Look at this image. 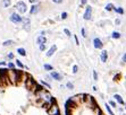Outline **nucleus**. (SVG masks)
I'll return each mask as SVG.
<instances>
[{
    "mask_svg": "<svg viewBox=\"0 0 126 115\" xmlns=\"http://www.w3.org/2000/svg\"><path fill=\"white\" fill-rule=\"evenodd\" d=\"M124 105H125V106H124V107H125V109H126V103H125V104H124Z\"/></svg>",
    "mask_w": 126,
    "mask_h": 115,
    "instance_id": "c03bdc74",
    "label": "nucleus"
},
{
    "mask_svg": "<svg viewBox=\"0 0 126 115\" xmlns=\"http://www.w3.org/2000/svg\"><path fill=\"white\" fill-rule=\"evenodd\" d=\"M92 89H93L94 92H97V90H98V88H97V87H95V86H93V87H92Z\"/></svg>",
    "mask_w": 126,
    "mask_h": 115,
    "instance_id": "ea45409f",
    "label": "nucleus"
},
{
    "mask_svg": "<svg viewBox=\"0 0 126 115\" xmlns=\"http://www.w3.org/2000/svg\"><path fill=\"white\" fill-rule=\"evenodd\" d=\"M23 24H24V28H26V29H30V18H23Z\"/></svg>",
    "mask_w": 126,
    "mask_h": 115,
    "instance_id": "ddd939ff",
    "label": "nucleus"
},
{
    "mask_svg": "<svg viewBox=\"0 0 126 115\" xmlns=\"http://www.w3.org/2000/svg\"><path fill=\"white\" fill-rule=\"evenodd\" d=\"M93 79L95 81L98 80V73H97V71H95V70H93Z\"/></svg>",
    "mask_w": 126,
    "mask_h": 115,
    "instance_id": "c85d7f7f",
    "label": "nucleus"
},
{
    "mask_svg": "<svg viewBox=\"0 0 126 115\" xmlns=\"http://www.w3.org/2000/svg\"><path fill=\"white\" fill-rule=\"evenodd\" d=\"M75 41H76V44H77V45H79V38H77V36H75Z\"/></svg>",
    "mask_w": 126,
    "mask_h": 115,
    "instance_id": "58836bf2",
    "label": "nucleus"
},
{
    "mask_svg": "<svg viewBox=\"0 0 126 115\" xmlns=\"http://www.w3.org/2000/svg\"><path fill=\"white\" fill-rule=\"evenodd\" d=\"M119 78H120V75H116V76L114 77V80L117 81V80H119Z\"/></svg>",
    "mask_w": 126,
    "mask_h": 115,
    "instance_id": "72a5a7b5",
    "label": "nucleus"
},
{
    "mask_svg": "<svg viewBox=\"0 0 126 115\" xmlns=\"http://www.w3.org/2000/svg\"><path fill=\"white\" fill-rule=\"evenodd\" d=\"M111 37L112 38H119L120 37V33L119 32H112Z\"/></svg>",
    "mask_w": 126,
    "mask_h": 115,
    "instance_id": "aec40b11",
    "label": "nucleus"
},
{
    "mask_svg": "<svg viewBox=\"0 0 126 115\" xmlns=\"http://www.w3.org/2000/svg\"><path fill=\"white\" fill-rule=\"evenodd\" d=\"M67 18V12H63L62 14V19H66Z\"/></svg>",
    "mask_w": 126,
    "mask_h": 115,
    "instance_id": "7c9ffc66",
    "label": "nucleus"
},
{
    "mask_svg": "<svg viewBox=\"0 0 126 115\" xmlns=\"http://www.w3.org/2000/svg\"><path fill=\"white\" fill-rule=\"evenodd\" d=\"M43 67H44V70H47V71H51V70H53V68H52V66H51V64L46 63Z\"/></svg>",
    "mask_w": 126,
    "mask_h": 115,
    "instance_id": "6ab92c4d",
    "label": "nucleus"
},
{
    "mask_svg": "<svg viewBox=\"0 0 126 115\" xmlns=\"http://www.w3.org/2000/svg\"><path fill=\"white\" fill-rule=\"evenodd\" d=\"M17 52H18V54H21V55H23V57H25L26 55V51L24 49H22V47H19V49H17Z\"/></svg>",
    "mask_w": 126,
    "mask_h": 115,
    "instance_id": "a211bd4d",
    "label": "nucleus"
},
{
    "mask_svg": "<svg viewBox=\"0 0 126 115\" xmlns=\"http://www.w3.org/2000/svg\"><path fill=\"white\" fill-rule=\"evenodd\" d=\"M112 9H114L112 3H108V5L106 6V10H107V12H110V10H112Z\"/></svg>",
    "mask_w": 126,
    "mask_h": 115,
    "instance_id": "4be33fe9",
    "label": "nucleus"
},
{
    "mask_svg": "<svg viewBox=\"0 0 126 115\" xmlns=\"http://www.w3.org/2000/svg\"><path fill=\"white\" fill-rule=\"evenodd\" d=\"M114 98H115V102H117L119 105H124V104H125V102H124L123 97H122L120 95H118V94H115V95H114Z\"/></svg>",
    "mask_w": 126,
    "mask_h": 115,
    "instance_id": "9d476101",
    "label": "nucleus"
},
{
    "mask_svg": "<svg viewBox=\"0 0 126 115\" xmlns=\"http://www.w3.org/2000/svg\"><path fill=\"white\" fill-rule=\"evenodd\" d=\"M48 114L49 115H60V111H59V107L56 103H53L51 106L48 108Z\"/></svg>",
    "mask_w": 126,
    "mask_h": 115,
    "instance_id": "f03ea898",
    "label": "nucleus"
},
{
    "mask_svg": "<svg viewBox=\"0 0 126 115\" xmlns=\"http://www.w3.org/2000/svg\"><path fill=\"white\" fill-rule=\"evenodd\" d=\"M50 76H51V78H53V79H55V80H57V81L63 80V76L60 75L59 72H57V71H51Z\"/></svg>",
    "mask_w": 126,
    "mask_h": 115,
    "instance_id": "0eeeda50",
    "label": "nucleus"
},
{
    "mask_svg": "<svg viewBox=\"0 0 126 115\" xmlns=\"http://www.w3.org/2000/svg\"><path fill=\"white\" fill-rule=\"evenodd\" d=\"M16 8H17V10L21 12V14H24V12H26V5H25L24 1H18V2L16 3Z\"/></svg>",
    "mask_w": 126,
    "mask_h": 115,
    "instance_id": "7ed1b4c3",
    "label": "nucleus"
},
{
    "mask_svg": "<svg viewBox=\"0 0 126 115\" xmlns=\"http://www.w3.org/2000/svg\"><path fill=\"white\" fill-rule=\"evenodd\" d=\"M81 33H82V36H83V37H86V34H85V28H84V27L81 29Z\"/></svg>",
    "mask_w": 126,
    "mask_h": 115,
    "instance_id": "c756f323",
    "label": "nucleus"
},
{
    "mask_svg": "<svg viewBox=\"0 0 126 115\" xmlns=\"http://www.w3.org/2000/svg\"><path fill=\"white\" fill-rule=\"evenodd\" d=\"M84 102H85V104H86L89 107H91L92 109H95V108H97V103H95V99H94L93 96H91V95H85Z\"/></svg>",
    "mask_w": 126,
    "mask_h": 115,
    "instance_id": "f257e3e1",
    "label": "nucleus"
},
{
    "mask_svg": "<svg viewBox=\"0 0 126 115\" xmlns=\"http://www.w3.org/2000/svg\"><path fill=\"white\" fill-rule=\"evenodd\" d=\"M93 45H94V47H95V49H102L103 44H102V42H101V40H100V38L95 37L93 40Z\"/></svg>",
    "mask_w": 126,
    "mask_h": 115,
    "instance_id": "6e6552de",
    "label": "nucleus"
},
{
    "mask_svg": "<svg viewBox=\"0 0 126 115\" xmlns=\"http://www.w3.org/2000/svg\"><path fill=\"white\" fill-rule=\"evenodd\" d=\"M8 67H9V68H10V69H13V70H14V63H13V62H9V63H8Z\"/></svg>",
    "mask_w": 126,
    "mask_h": 115,
    "instance_id": "473e14b6",
    "label": "nucleus"
},
{
    "mask_svg": "<svg viewBox=\"0 0 126 115\" xmlns=\"http://www.w3.org/2000/svg\"><path fill=\"white\" fill-rule=\"evenodd\" d=\"M123 61H124V62H126V53L123 55Z\"/></svg>",
    "mask_w": 126,
    "mask_h": 115,
    "instance_id": "4c0bfd02",
    "label": "nucleus"
},
{
    "mask_svg": "<svg viewBox=\"0 0 126 115\" xmlns=\"http://www.w3.org/2000/svg\"><path fill=\"white\" fill-rule=\"evenodd\" d=\"M16 64H17V67H19V68H24L23 63H22L19 60H16Z\"/></svg>",
    "mask_w": 126,
    "mask_h": 115,
    "instance_id": "cd10ccee",
    "label": "nucleus"
},
{
    "mask_svg": "<svg viewBox=\"0 0 126 115\" xmlns=\"http://www.w3.org/2000/svg\"><path fill=\"white\" fill-rule=\"evenodd\" d=\"M114 10L116 12H118V14H120V15L124 14V9L123 8H116V7H114Z\"/></svg>",
    "mask_w": 126,
    "mask_h": 115,
    "instance_id": "412c9836",
    "label": "nucleus"
},
{
    "mask_svg": "<svg viewBox=\"0 0 126 115\" xmlns=\"http://www.w3.org/2000/svg\"><path fill=\"white\" fill-rule=\"evenodd\" d=\"M56 50H57V46L56 45H52L51 47H50V50L47 52V57H51V55L56 52Z\"/></svg>",
    "mask_w": 126,
    "mask_h": 115,
    "instance_id": "f8f14e48",
    "label": "nucleus"
},
{
    "mask_svg": "<svg viewBox=\"0 0 126 115\" xmlns=\"http://www.w3.org/2000/svg\"><path fill=\"white\" fill-rule=\"evenodd\" d=\"M5 64H6V62H5V61H3V62H0V66H5Z\"/></svg>",
    "mask_w": 126,
    "mask_h": 115,
    "instance_id": "79ce46f5",
    "label": "nucleus"
},
{
    "mask_svg": "<svg viewBox=\"0 0 126 115\" xmlns=\"http://www.w3.org/2000/svg\"><path fill=\"white\" fill-rule=\"evenodd\" d=\"M46 42H47V38L44 37V36H39V37L36 38V43H38L39 45H42V44H46Z\"/></svg>",
    "mask_w": 126,
    "mask_h": 115,
    "instance_id": "9b49d317",
    "label": "nucleus"
},
{
    "mask_svg": "<svg viewBox=\"0 0 126 115\" xmlns=\"http://www.w3.org/2000/svg\"><path fill=\"white\" fill-rule=\"evenodd\" d=\"M105 106H106V109H107V112L109 113V115H115V114H114V112H112L111 107H110V105H109L108 103H106V104H105Z\"/></svg>",
    "mask_w": 126,
    "mask_h": 115,
    "instance_id": "2eb2a0df",
    "label": "nucleus"
},
{
    "mask_svg": "<svg viewBox=\"0 0 126 115\" xmlns=\"http://www.w3.org/2000/svg\"><path fill=\"white\" fill-rule=\"evenodd\" d=\"M77 72H79V67L75 64V66L73 67V73H77Z\"/></svg>",
    "mask_w": 126,
    "mask_h": 115,
    "instance_id": "a878e982",
    "label": "nucleus"
},
{
    "mask_svg": "<svg viewBox=\"0 0 126 115\" xmlns=\"http://www.w3.org/2000/svg\"><path fill=\"white\" fill-rule=\"evenodd\" d=\"M107 58H108V52H107V51H102V52H101V57H100V59H101V61H102V62H106V61H107Z\"/></svg>",
    "mask_w": 126,
    "mask_h": 115,
    "instance_id": "4468645a",
    "label": "nucleus"
},
{
    "mask_svg": "<svg viewBox=\"0 0 126 115\" xmlns=\"http://www.w3.org/2000/svg\"><path fill=\"white\" fill-rule=\"evenodd\" d=\"M64 33H65V34H66V35H67L68 37H70V36H72V34H70V32H69V31H68L67 28H65V29H64Z\"/></svg>",
    "mask_w": 126,
    "mask_h": 115,
    "instance_id": "bb28decb",
    "label": "nucleus"
},
{
    "mask_svg": "<svg viewBox=\"0 0 126 115\" xmlns=\"http://www.w3.org/2000/svg\"><path fill=\"white\" fill-rule=\"evenodd\" d=\"M86 3V0H82V5H85Z\"/></svg>",
    "mask_w": 126,
    "mask_h": 115,
    "instance_id": "37998d69",
    "label": "nucleus"
},
{
    "mask_svg": "<svg viewBox=\"0 0 126 115\" xmlns=\"http://www.w3.org/2000/svg\"><path fill=\"white\" fill-rule=\"evenodd\" d=\"M91 12H92V8H91V7H88V8H86V10H85V12H84L83 18H84L85 20L91 19Z\"/></svg>",
    "mask_w": 126,
    "mask_h": 115,
    "instance_id": "1a4fd4ad",
    "label": "nucleus"
},
{
    "mask_svg": "<svg viewBox=\"0 0 126 115\" xmlns=\"http://www.w3.org/2000/svg\"><path fill=\"white\" fill-rule=\"evenodd\" d=\"M38 10H39V6L34 5V6H32L31 10H30V14H35V12H38Z\"/></svg>",
    "mask_w": 126,
    "mask_h": 115,
    "instance_id": "dca6fc26",
    "label": "nucleus"
},
{
    "mask_svg": "<svg viewBox=\"0 0 126 115\" xmlns=\"http://www.w3.org/2000/svg\"><path fill=\"white\" fill-rule=\"evenodd\" d=\"M66 87H67L68 89H70V90H72V89H74V85H73V83H72V82H70V81H68V82L66 83Z\"/></svg>",
    "mask_w": 126,
    "mask_h": 115,
    "instance_id": "b1692460",
    "label": "nucleus"
},
{
    "mask_svg": "<svg viewBox=\"0 0 126 115\" xmlns=\"http://www.w3.org/2000/svg\"><path fill=\"white\" fill-rule=\"evenodd\" d=\"M10 0H2V7L3 8H7V7L10 6Z\"/></svg>",
    "mask_w": 126,
    "mask_h": 115,
    "instance_id": "f3484780",
    "label": "nucleus"
},
{
    "mask_svg": "<svg viewBox=\"0 0 126 115\" xmlns=\"http://www.w3.org/2000/svg\"><path fill=\"white\" fill-rule=\"evenodd\" d=\"M8 79H10L12 82H15L18 79V73L16 71H14V70H10L8 72Z\"/></svg>",
    "mask_w": 126,
    "mask_h": 115,
    "instance_id": "20e7f679",
    "label": "nucleus"
},
{
    "mask_svg": "<svg viewBox=\"0 0 126 115\" xmlns=\"http://www.w3.org/2000/svg\"><path fill=\"white\" fill-rule=\"evenodd\" d=\"M35 87H36L35 81L33 80L31 77H29V79H26V88H29V89H33V88H35Z\"/></svg>",
    "mask_w": 126,
    "mask_h": 115,
    "instance_id": "39448f33",
    "label": "nucleus"
},
{
    "mask_svg": "<svg viewBox=\"0 0 126 115\" xmlns=\"http://www.w3.org/2000/svg\"><path fill=\"white\" fill-rule=\"evenodd\" d=\"M12 44H13V41L12 40H8V41H5V42L2 43V45L3 46H9V45H12Z\"/></svg>",
    "mask_w": 126,
    "mask_h": 115,
    "instance_id": "5701e85b",
    "label": "nucleus"
},
{
    "mask_svg": "<svg viewBox=\"0 0 126 115\" xmlns=\"http://www.w3.org/2000/svg\"><path fill=\"white\" fill-rule=\"evenodd\" d=\"M38 0H30V2H32V3H34V2H36Z\"/></svg>",
    "mask_w": 126,
    "mask_h": 115,
    "instance_id": "a19ab883",
    "label": "nucleus"
},
{
    "mask_svg": "<svg viewBox=\"0 0 126 115\" xmlns=\"http://www.w3.org/2000/svg\"><path fill=\"white\" fill-rule=\"evenodd\" d=\"M52 1H53L55 3H60V2L63 1V0H52Z\"/></svg>",
    "mask_w": 126,
    "mask_h": 115,
    "instance_id": "c9c22d12",
    "label": "nucleus"
},
{
    "mask_svg": "<svg viewBox=\"0 0 126 115\" xmlns=\"http://www.w3.org/2000/svg\"><path fill=\"white\" fill-rule=\"evenodd\" d=\"M108 104L110 105V106H112V107H117V103H116L115 101H109Z\"/></svg>",
    "mask_w": 126,
    "mask_h": 115,
    "instance_id": "393cba45",
    "label": "nucleus"
},
{
    "mask_svg": "<svg viewBox=\"0 0 126 115\" xmlns=\"http://www.w3.org/2000/svg\"><path fill=\"white\" fill-rule=\"evenodd\" d=\"M10 20H12L13 23L17 24V23H21L23 19H22V17L18 14H12V16H10Z\"/></svg>",
    "mask_w": 126,
    "mask_h": 115,
    "instance_id": "423d86ee",
    "label": "nucleus"
},
{
    "mask_svg": "<svg viewBox=\"0 0 126 115\" xmlns=\"http://www.w3.org/2000/svg\"><path fill=\"white\" fill-rule=\"evenodd\" d=\"M8 58H9V59H13V58H14V54H13V53H9Z\"/></svg>",
    "mask_w": 126,
    "mask_h": 115,
    "instance_id": "e433bc0d",
    "label": "nucleus"
},
{
    "mask_svg": "<svg viewBox=\"0 0 126 115\" xmlns=\"http://www.w3.org/2000/svg\"><path fill=\"white\" fill-rule=\"evenodd\" d=\"M40 50H41V51H44V50H46V44H42V45H40Z\"/></svg>",
    "mask_w": 126,
    "mask_h": 115,
    "instance_id": "f704fd0d",
    "label": "nucleus"
},
{
    "mask_svg": "<svg viewBox=\"0 0 126 115\" xmlns=\"http://www.w3.org/2000/svg\"><path fill=\"white\" fill-rule=\"evenodd\" d=\"M42 85H43V86H46L47 88H50V85L48 82H46V81H42Z\"/></svg>",
    "mask_w": 126,
    "mask_h": 115,
    "instance_id": "2f4dec72",
    "label": "nucleus"
}]
</instances>
